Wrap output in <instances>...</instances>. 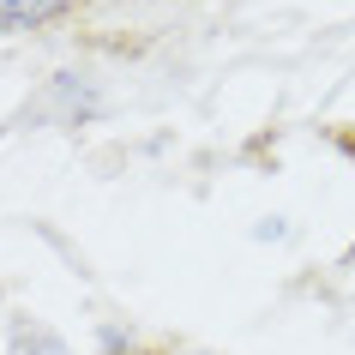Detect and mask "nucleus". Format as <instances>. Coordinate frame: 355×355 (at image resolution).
<instances>
[{
	"instance_id": "f257e3e1",
	"label": "nucleus",
	"mask_w": 355,
	"mask_h": 355,
	"mask_svg": "<svg viewBox=\"0 0 355 355\" xmlns=\"http://www.w3.org/2000/svg\"><path fill=\"white\" fill-rule=\"evenodd\" d=\"M67 0H0V24L6 31H31V24H42V19H55Z\"/></svg>"
},
{
	"instance_id": "f03ea898",
	"label": "nucleus",
	"mask_w": 355,
	"mask_h": 355,
	"mask_svg": "<svg viewBox=\"0 0 355 355\" xmlns=\"http://www.w3.org/2000/svg\"><path fill=\"white\" fill-rule=\"evenodd\" d=\"M12 355H67V349H60V343H55L49 331H31V337L19 331V343H12Z\"/></svg>"
}]
</instances>
